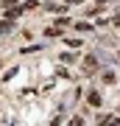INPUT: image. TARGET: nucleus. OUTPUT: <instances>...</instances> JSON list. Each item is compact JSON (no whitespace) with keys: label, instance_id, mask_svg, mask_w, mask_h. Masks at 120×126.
<instances>
[{"label":"nucleus","instance_id":"8","mask_svg":"<svg viewBox=\"0 0 120 126\" xmlns=\"http://www.w3.org/2000/svg\"><path fill=\"white\" fill-rule=\"evenodd\" d=\"M70 126H84V121H81V118H73V121H70Z\"/></svg>","mask_w":120,"mask_h":126},{"label":"nucleus","instance_id":"9","mask_svg":"<svg viewBox=\"0 0 120 126\" xmlns=\"http://www.w3.org/2000/svg\"><path fill=\"white\" fill-rule=\"evenodd\" d=\"M64 3H84V0H64Z\"/></svg>","mask_w":120,"mask_h":126},{"label":"nucleus","instance_id":"4","mask_svg":"<svg viewBox=\"0 0 120 126\" xmlns=\"http://www.w3.org/2000/svg\"><path fill=\"white\" fill-rule=\"evenodd\" d=\"M109 123H117V118H112V115H103V118H98V126H109Z\"/></svg>","mask_w":120,"mask_h":126},{"label":"nucleus","instance_id":"6","mask_svg":"<svg viewBox=\"0 0 120 126\" xmlns=\"http://www.w3.org/2000/svg\"><path fill=\"white\" fill-rule=\"evenodd\" d=\"M84 67H87V70H95V67H98V62H95V56H87Z\"/></svg>","mask_w":120,"mask_h":126},{"label":"nucleus","instance_id":"7","mask_svg":"<svg viewBox=\"0 0 120 126\" xmlns=\"http://www.w3.org/2000/svg\"><path fill=\"white\" fill-rule=\"evenodd\" d=\"M103 81H106V84H112V81H115V73H109V70H106V73H103Z\"/></svg>","mask_w":120,"mask_h":126},{"label":"nucleus","instance_id":"2","mask_svg":"<svg viewBox=\"0 0 120 126\" xmlns=\"http://www.w3.org/2000/svg\"><path fill=\"white\" fill-rule=\"evenodd\" d=\"M20 14H22V6H14V9L9 6V9H6V20H17Z\"/></svg>","mask_w":120,"mask_h":126},{"label":"nucleus","instance_id":"10","mask_svg":"<svg viewBox=\"0 0 120 126\" xmlns=\"http://www.w3.org/2000/svg\"><path fill=\"white\" fill-rule=\"evenodd\" d=\"M59 123H62V121H59V118H56V121H53V123H50V126H59Z\"/></svg>","mask_w":120,"mask_h":126},{"label":"nucleus","instance_id":"1","mask_svg":"<svg viewBox=\"0 0 120 126\" xmlns=\"http://www.w3.org/2000/svg\"><path fill=\"white\" fill-rule=\"evenodd\" d=\"M87 101H89V107H101V93H98V90H89Z\"/></svg>","mask_w":120,"mask_h":126},{"label":"nucleus","instance_id":"3","mask_svg":"<svg viewBox=\"0 0 120 126\" xmlns=\"http://www.w3.org/2000/svg\"><path fill=\"white\" fill-rule=\"evenodd\" d=\"M14 28V20H3V23H0V34H9Z\"/></svg>","mask_w":120,"mask_h":126},{"label":"nucleus","instance_id":"5","mask_svg":"<svg viewBox=\"0 0 120 126\" xmlns=\"http://www.w3.org/2000/svg\"><path fill=\"white\" fill-rule=\"evenodd\" d=\"M59 59H62L64 64H73V62H78V56H73V53H62Z\"/></svg>","mask_w":120,"mask_h":126}]
</instances>
